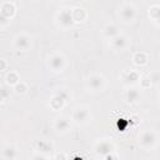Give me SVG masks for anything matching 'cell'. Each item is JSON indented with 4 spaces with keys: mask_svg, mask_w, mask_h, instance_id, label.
Masks as SVG:
<instances>
[{
    "mask_svg": "<svg viewBox=\"0 0 160 160\" xmlns=\"http://www.w3.org/2000/svg\"><path fill=\"white\" fill-rule=\"evenodd\" d=\"M56 24L62 28V29H69L71 28L75 22L72 19V14H71V9H61L58 14H56Z\"/></svg>",
    "mask_w": 160,
    "mask_h": 160,
    "instance_id": "obj_1",
    "label": "cell"
},
{
    "mask_svg": "<svg viewBox=\"0 0 160 160\" xmlns=\"http://www.w3.org/2000/svg\"><path fill=\"white\" fill-rule=\"evenodd\" d=\"M48 65H49V68L54 72H61V71H64V69L66 66L65 56L62 54H60V52H55V54H52V55L49 56Z\"/></svg>",
    "mask_w": 160,
    "mask_h": 160,
    "instance_id": "obj_2",
    "label": "cell"
},
{
    "mask_svg": "<svg viewBox=\"0 0 160 160\" xmlns=\"http://www.w3.org/2000/svg\"><path fill=\"white\" fill-rule=\"evenodd\" d=\"M158 142V135L155 131L152 130H146L144 131L140 138H139V145L142 148V149H146V150H150L152 149Z\"/></svg>",
    "mask_w": 160,
    "mask_h": 160,
    "instance_id": "obj_3",
    "label": "cell"
},
{
    "mask_svg": "<svg viewBox=\"0 0 160 160\" xmlns=\"http://www.w3.org/2000/svg\"><path fill=\"white\" fill-rule=\"evenodd\" d=\"M119 18L124 22H132L136 18V9L130 2H124L119 10Z\"/></svg>",
    "mask_w": 160,
    "mask_h": 160,
    "instance_id": "obj_4",
    "label": "cell"
},
{
    "mask_svg": "<svg viewBox=\"0 0 160 160\" xmlns=\"http://www.w3.org/2000/svg\"><path fill=\"white\" fill-rule=\"evenodd\" d=\"M90 118V111H89V108L88 106H78L75 108V110L72 111V116H71V120L78 124V125H82L85 122H88Z\"/></svg>",
    "mask_w": 160,
    "mask_h": 160,
    "instance_id": "obj_5",
    "label": "cell"
},
{
    "mask_svg": "<svg viewBox=\"0 0 160 160\" xmlns=\"http://www.w3.org/2000/svg\"><path fill=\"white\" fill-rule=\"evenodd\" d=\"M86 85L91 91H101L105 88V78L101 74H92L88 78Z\"/></svg>",
    "mask_w": 160,
    "mask_h": 160,
    "instance_id": "obj_6",
    "label": "cell"
},
{
    "mask_svg": "<svg viewBox=\"0 0 160 160\" xmlns=\"http://www.w3.org/2000/svg\"><path fill=\"white\" fill-rule=\"evenodd\" d=\"M114 149H115V146H114L112 141L106 140V139L98 141V142L95 144V148H94L95 152H96L98 155H101V156L111 155V154H112V151H114Z\"/></svg>",
    "mask_w": 160,
    "mask_h": 160,
    "instance_id": "obj_7",
    "label": "cell"
},
{
    "mask_svg": "<svg viewBox=\"0 0 160 160\" xmlns=\"http://www.w3.org/2000/svg\"><path fill=\"white\" fill-rule=\"evenodd\" d=\"M66 99H68V92L66 91H62V90L61 91H58L56 94H54L51 96V99L49 101V105H50V108L54 111H59V110L62 109Z\"/></svg>",
    "mask_w": 160,
    "mask_h": 160,
    "instance_id": "obj_8",
    "label": "cell"
},
{
    "mask_svg": "<svg viewBox=\"0 0 160 160\" xmlns=\"http://www.w3.org/2000/svg\"><path fill=\"white\" fill-rule=\"evenodd\" d=\"M14 48L20 51H26L31 48V38L28 34H18L14 38Z\"/></svg>",
    "mask_w": 160,
    "mask_h": 160,
    "instance_id": "obj_9",
    "label": "cell"
},
{
    "mask_svg": "<svg viewBox=\"0 0 160 160\" xmlns=\"http://www.w3.org/2000/svg\"><path fill=\"white\" fill-rule=\"evenodd\" d=\"M128 45H129V39H128L125 35H122V34H119V35H116L115 38H112V39L110 40V46H111V49L118 50V51L126 49Z\"/></svg>",
    "mask_w": 160,
    "mask_h": 160,
    "instance_id": "obj_10",
    "label": "cell"
},
{
    "mask_svg": "<svg viewBox=\"0 0 160 160\" xmlns=\"http://www.w3.org/2000/svg\"><path fill=\"white\" fill-rule=\"evenodd\" d=\"M140 80H141V76H140L139 71H136V70H130V71H126L122 74V82L125 85L132 86L136 82H139Z\"/></svg>",
    "mask_w": 160,
    "mask_h": 160,
    "instance_id": "obj_11",
    "label": "cell"
},
{
    "mask_svg": "<svg viewBox=\"0 0 160 160\" xmlns=\"http://www.w3.org/2000/svg\"><path fill=\"white\" fill-rule=\"evenodd\" d=\"M35 150L39 152V154H42V155H49V154H52V150H54V146L50 141L48 140H38L35 142Z\"/></svg>",
    "mask_w": 160,
    "mask_h": 160,
    "instance_id": "obj_12",
    "label": "cell"
},
{
    "mask_svg": "<svg viewBox=\"0 0 160 160\" xmlns=\"http://www.w3.org/2000/svg\"><path fill=\"white\" fill-rule=\"evenodd\" d=\"M71 124H70V119L66 116H60L55 120L54 122V128L58 132H66L70 129Z\"/></svg>",
    "mask_w": 160,
    "mask_h": 160,
    "instance_id": "obj_13",
    "label": "cell"
},
{
    "mask_svg": "<svg viewBox=\"0 0 160 160\" xmlns=\"http://www.w3.org/2000/svg\"><path fill=\"white\" fill-rule=\"evenodd\" d=\"M124 99L128 104H135L140 100V91L136 88L131 86V88L126 89V91L124 94Z\"/></svg>",
    "mask_w": 160,
    "mask_h": 160,
    "instance_id": "obj_14",
    "label": "cell"
},
{
    "mask_svg": "<svg viewBox=\"0 0 160 160\" xmlns=\"http://www.w3.org/2000/svg\"><path fill=\"white\" fill-rule=\"evenodd\" d=\"M1 155L5 160H15L19 155V151L16 149L15 145H11V144H8L2 148V151H1Z\"/></svg>",
    "mask_w": 160,
    "mask_h": 160,
    "instance_id": "obj_15",
    "label": "cell"
},
{
    "mask_svg": "<svg viewBox=\"0 0 160 160\" xmlns=\"http://www.w3.org/2000/svg\"><path fill=\"white\" fill-rule=\"evenodd\" d=\"M15 5L12 4V2H10V1H5V2H2L1 5H0V12L4 15V16H6L8 19H11L12 16H14V14H15Z\"/></svg>",
    "mask_w": 160,
    "mask_h": 160,
    "instance_id": "obj_16",
    "label": "cell"
},
{
    "mask_svg": "<svg viewBox=\"0 0 160 160\" xmlns=\"http://www.w3.org/2000/svg\"><path fill=\"white\" fill-rule=\"evenodd\" d=\"M71 14H72V19H74V22H82L88 14L85 11L84 8H80V6H76L74 9H71Z\"/></svg>",
    "mask_w": 160,
    "mask_h": 160,
    "instance_id": "obj_17",
    "label": "cell"
},
{
    "mask_svg": "<svg viewBox=\"0 0 160 160\" xmlns=\"http://www.w3.org/2000/svg\"><path fill=\"white\" fill-rule=\"evenodd\" d=\"M102 35L105 38H108V39L111 40L112 38H115L116 35H119V29H118V26L115 24H108L102 29Z\"/></svg>",
    "mask_w": 160,
    "mask_h": 160,
    "instance_id": "obj_18",
    "label": "cell"
},
{
    "mask_svg": "<svg viewBox=\"0 0 160 160\" xmlns=\"http://www.w3.org/2000/svg\"><path fill=\"white\" fill-rule=\"evenodd\" d=\"M132 62L138 66H142L148 62V54L144 51H138L132 55Z\"/></svg>",
    "mask_w": 160,
    "mask_h": 160,
    "instance_id": "obj_19",
    "label": "cell"
},
{
    "mask_svg": "<svg viewBox=\"0 0 160 160\" xmlns=\"http://www.w3.org/2000/svg\"><path fill=\"white\" fill-rule=\"evenodd\" d=\"M20 81V76H19V74L16 72V71H14V70H10L8 74H6V76H5V85H8V86H14L15 84H18Z\"/></svg>",
    "mask_w": 160,
    "mask_h": 160,
    "instance_id": "obj_20",
    "label": "cell"
},
{
    "mask_svg": "<svg viewBox=\"0 0 160 160\" xmlns=\"http://www.w3.org/2000/svg\"><path fill=\"white\" fill-rule=\"evenodd\" d=\"M149 16L154 22H159V16H160V6L158 4H154L149 8Z\"/></svg>",
    "mask_w": 160,
    "mask_h": 160,
    "instance_id": "obj_21",
    "label": "cell"
},
{
    "mask_svg": "<svg viewBox=\"0 0 160 160\" xmlns=\"http://www.w3.org/2000/svg\"><path fill=\"white\" fill-rule=\"evenodd\" d=\"M10 98V86L2 85L0 86V104L5 102Z\"/></svg>",
    "mask_w": 160,
    "mask_h": 160,
    "instance_id": "obj_22",
    "label": "cell"
},
{
    "mask_svg": "<svg viewBox=\"0 0 160 160\" xmlns=\"http://www.w3.org/2000/svg\"><path fill=\"white\" fill-rule=\"evenodd\" d=\"M14 91L16 92V94H20V95H22V94H25L26 91H28V86H26V84L24 82V81H19L18 84H15L14 86Z\"/></svg>",
    "mask_w": 160,
    "mask_h": 160,
    "instance_id": "obj_23",
    "label": "cell"
},
{
    "mask_svg": "<svg viewBox=\"0 0 160 160\" xmlns=\"http://www.w3.org/2000/svg\"><path fill=\"white\" fill-rule=\"evenodd\" d=\"M148 78H149V80H150V84H151V85H156V84L159 82V72H158V71L150 74Z\"/></svg>",
    "mask_w": 160,
    "mask_h": 160,
    "instance_id": "obj_24",
    "label": "cell"
},
{
    "mask_svg": "<svg viewBox=\"0 0 160 160\" xmlns=\"http://www.w3.org/2000/svg\"><path fill=\"white\" fill-rule=\"evenodd\" d=\"M9 22H10V20H9L6 16H4V15L0 12V26H6Z\"/></svg>",
    "mask_w": 160,
    "mask_h": 160,
    "instance_id": "obj_25",
    "label": "cell"
},
{
    "mask_svg": "<svg viewBox=\"0 0 160 160\" xmlns=\"http://www.w3.org/2000/svg\"><path fill=\"white\" fill-rule=\"evenodd\" d=\"M31 160H48V159H46V156H45V155L36 152V154H34V155H32Z\"/></svg>",
    "mask_w": 160,
    "mask_h": 160,
    "instance_id": "obj_26",
    "label": "cell"
},
{
    "mask_svg": "<svg viewBox=\"0 0 160 160\" xmlns=\"http://www.w3.org/2000/svg\"><path fill=\"white\" fill-rule=\"evenodd\" d=\"M55 160H69V158L66 156L65 152H58L55 155Z\"/></svg>",
    "mask_w": 160,
    "mask_h": 160,
    "instance_id": "obj_27",
    "label": "cell"
},
{
    "mask_svg": "<svg viewBox=\"0 0 160 160\" xmlns=\"http://www.w3.org/2000/svg\"><path fill=\"white\" fill-rule=\"evenodd\" d=\"M8 69V61L5 59H0V71H5Z\"/></svg>",
    "mask_w": 160,
    "mask_h": 160,
    "instance_id": "obj_28",
    "label": "cell"
},
{
    "mask_svg": "<svg viewBox=\"0 0 160 160\" xmlns=\"http://www.w3.org/2000/svg\"><path fill=\"white\" fill-rule=\"evenodd\" d=\"M140 81H141V84H142V88H149V86H151L149 78H145V79H142V80H140Z\"/></svg>",
    "mask_w": 160,
    "mask_h": 160,
    "instance_id": "obj_29",
    "label": "cell"
}]
</instances>
